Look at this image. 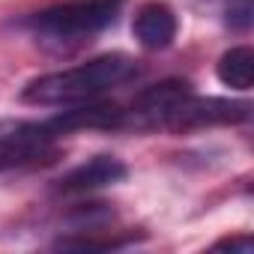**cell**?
<instances>
[{"label":"cell","mask_w":254,"mask_h":254,"mask_svg":"<svg viewBox=\"0 0 254 254\" xmlns=\"http://www.w3.org/2000/svg\"><path fill=\"white\" fill-rule=\"evenodd\" d=\"M227 24L236 27V30H248V24H251V0H230Z\"/></svg>","instance_id":"cell-10"},{"label":"cell","mask_w":254,"mask_h":254,"mask_svg":"<svg viewBox=\"0 0 254 254\" xmlns=\"http://www.w3.org/2000/svg\"><path fill=\"white\" fill-rule=\"evenodd\" d=\"M251 117L248 102L236 99H215V96H186L180 108L171 114L165 129L171 132H194V129H212V126H230V123H245Z\"/></svg>","instance_id":"cell-5"},{"label":"cell","mask_w":254,"mask_h":254,"mask_svg":"<svg viewBox=\"0 0 254 254\" xmlns=\"http://www.w3.org/2000/svg\"><path fill=\"white\" fill-rule=\"evenodd\" d=\"M191 84L183 78H168L159 81L147 90H141L132 105L126 108V129H138V132H156L165 129L171 114L180 108L186 96H191Z\"/></svg>","instance_id":"cell-4"},{"label":"cell","mask_w":254,"mask_h":254,"mask_svg":"<svg viewBox=\"0 0 254 254\" xmlns=\"http://www.w3.org/2000/svg\"><path fill=\"white\" fill-rule=\"evenodd\" d=\"M60 135L51 123L36 120H0V174L54 162Z\"/></svg>","instance_id":"cell-3"},{"label":"cell","mask_w":254,"mask_h":254,"mask_svg":"<svg viewBox=\"0 0 254 254\" xmlns=\"http://www.w3.org/2000/svg\"><path fill=\"white\" fill-rule=\"evenodd\" d=\"M126 0H63L33 12L24 27L51 54H72L117 24Z\"/></svg>","instance_id":"cell-2"},{"label":"cell","mask_w":254,"mask_h":254,"mask_svg":"<svg viewBox=\"0 0 254 254\" xmlns=\"http://www.w3.org/2000/svg\"><path fill=\"white\" fill-rule=\"evenodd\" d=\"M132 33L141 48L147 51H165L177 39V12L165 0H150L135 12Z\"/></svg>","instance_id":"cell-8"},{"label":"cell","mask_w":254,"mask_h":254,"mask_svg":"<svg viewBox=\"0 0 254 254\" xmlns=\"http://www.w3.org/2000/svg\"><path fill=\"white\" fill-rule=\"evenodd\" d=\"M215 72H218V81L224 87L239 90V93L251 90V81H254V51L248 45H236V48L224 51L218 66H215Z\"/></svg>","instance_id":"cell-9"},{"label":"cell","mask_w":254,"mask_h":254,"mask_svg":"<svg viewBox=\"0 0 254 254\" xmlns=\"http://www.w3.org/2000/svg\"><path fill=\"white\" fill-rule=\"evenodd\" d=\"M138 75H141V66L135 57L114 51V54H102V57H93L87 63L33 78L21 90V99L27 105H63V108H69V105L102 99V96L126 87L129 81H135Z\"/></svg>","instance_id":"cell-1"},{"label":"cell","mask_w":254,"mask_h":254,"mask_svg":"<svg viewBox=\"0 0 254 254\" xmlns=\"http://www.w3.org/2000/svg\"><path fill=\"white\" fill-rule=\"evenodd\" d=\"M215 248H230V251H251V236H233L215 242Z\"/></svg>","instance_id":"cell-11"},{"label":"cell","mask_w":254,"mask_h":254,"mask_svg":"<svg viewBox=\"0 0 254 254\" xmlns=\"http://www.w3.org/2000/svg\"><path fill=\"white\" fill-rule=\"evenodd\" d=\"M126 174H129V168H126L117 156H93L84 165H78L69 174H63L57 180L54 191L66 194V197H78V194H90V191L117 186V183L126 180Z\"/></svg>","instance_id":"cell-7"},{"label":"cell","mask_w":254,"mask_h":254,"mask_svg":"<svg viewBox=\"0 0 254 254\" xmlns=\"http://www.w3.org/2000/svg\"><path fill=\"white\" fill-rule=\"evenodd\" d=\"M54 126L57 135H69V132H117L126 129V108L117 102H81V105H69L63 114H57L54 120H48Z\"/></svg>","instance_id":"cell-6"}]
</instances>
